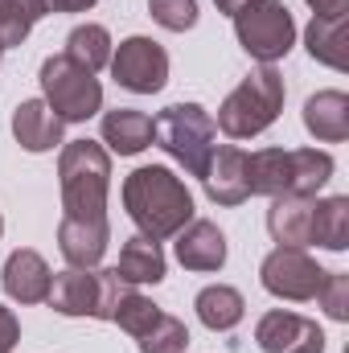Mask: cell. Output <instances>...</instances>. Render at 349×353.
<instances>
[{"instance_id": "cell-11", "label": "cell", "mask_w": 349, "mask_h": 353, "mask_svg": "<svg viewBox=\"0 0 349 353\" xmlns=\"http://www.w3.org/2000/svg\"><path fill=\"white\" fill-rule=\"evenodd\" d=\"M206 197L214 205H243L251 197V185H247V152L235 148V144H214L210 161H206Z\"/></svg>"}, {"instance_id": "cell-28", "label": "cell", "mask_w": 349, "mask_h": 353, "mask_svg": "<svg viewBox=\"0 0 349 353\" xmlns=\"http://www.w3.org/2000/svg\"><path fill=\"white\" fill-rule=\"evenodd\" d=\"M148 12L169 33H185L197 25V0H148Z\"/></svg>"}, {"instance_id": "cell-26", "label": "cell", "mask_w": 349, "mask_h": 353, "mask_svg": "<svg viewBox=\"0 0 349 353\" xmlns=\"http://www.w3.org/2000/svg\"><path fill=\"white\" fill-rule=\"evenodd\" d=\"M136 341H140V353H185L189 329H185V321L161 312V316L152 321V329H148L144 337H136Z\"/></svg>"}, {"instance_id": "cell-36", "label": "cell", "mask_w": 349, "mask_h": 353, "mask_svg": "<svg viewBox=\"0 0 349 353\" xmlns=\"http://www.w3.org/2000/svg\"><path fill=\"white\" fill-rule=\"evenodd\" d=\"M0 58H4V50H0Z\"/></svg>"}, {"instance_id": "cell-32", "label": "cell", "mask_w": 349, "mask_h": 353, "mask_svg": "<svg viewBox=\"0 0 349 353\" xmlns=\"http://www.w3.org/2000/svg\"><path fill=\"white\" fill-rule=\"evenodd\" d=\"M312 17H349V0H304Z\"/></svg>"}, {"instance_id": "cell-10", "label": "cell", "mask_w": 349, "mask_h": 353, "mask_svg": "<svg viewBox=\"0 0 349 353\" xmlns=\"http://www.w3.org/2000/svg\"><path fill=\"white\" fill-rule=\"evenodd\" d=\"M255 341L263 353H325L321 325L300 312H283V308L263 312L255 325Z\"/></svg>"}, {"instance_id": "cell-29", "label": "cell", "mask_w": 349, "mask_h": 353, "mask_svg": "<svg viewBox=\"0 0 349 353\" xmlns=\"http://www.w3.org/2000/svg\"><path fill=\"white\" fill-rule=\"evenodd\" d=\"M317 300H321L329 321H349V275L346 271H325V279L317 288Z\"/></svg>"}, {"instance_id": "cell-19", "label": "cell", "mask_w": 349, "mask_h": 353, "mask_svg": "<svg viewBox=\"0 0 349 353\" xmlns=\"http://www.w3.org/2000/svg\"><path fill=\"white\" fill-rule=\"evenodd\" d=\"M99 132H103V144L111 152H119V157H136V152H144L152 144V119L144 111H136V107L107 111L103 123H99Z\"/></svg>"}, {"instance_id": "cell-14", "label": "cell", "mask_w": 349, "mask_h": 353, "mask_svg": "<svg viewBox=\"0 0 349 353\" xmlns=\"http://www.w3.org/2000/svg\"><path fill=\"white\" fill-rule=\"evenodd\" d=\"M177 263L185 271H222L226 267V234L214 222L193 218L177 234Z\"/></svg>"}, {"instance_id": "cell-5", "label": "cell", "mask_w": 349, "mask_h": 353, "mask_svg": "<svg viewBox=\"0 0 349 353\" xmlns=\"http://www.w3.org/2000/svg\"><path fill=\"white\" fill-rule=\"evenodd\" d=\"M152 140H157V148H165L189 176H201L210 152H214L218 128H214V115H210L201 103H169V107L152 119Z\"/></svg>"}, {"instance_id": "cell-24", "label": "cell", "mask_w": 349, "mask_h": 353, "mask_svg": "<svg viewBox=\"0 0 349 353\" xmlns=\"http://www.w3.org/2000/svg\"><path fill=\"white\" fill-rule=\"evenodd\" d=\"M66 58L90 74H99L111 62V33L103 25H74L66 33Z\"/></svg>"}, {"instance_id": "cell-12", "label": "cell", "mask_w": 349, "mask_h": 353, "mask_svg": "<svg viewBox=\"0 0 349 353\" xmlns=\"http://www.w3.org/2000/svg\"><path fill=\"white\" fill-rule=\"evenodd\" d=\"M111 243L107 218H66L58 222V251L70 267H99Z\"/></svg>"}, {"instance_id": "cell-18", "label": "cell", "mask_w": 349, "mask_h": 353, "mask_svg": "<svg viewBox=\"0 0 349 353\" xmlns=\"http://www.w3.org/2000/svg\"><path fill=\"white\" fill-rule=\"evenodd\" d=\"M267 230L279 247H308L312 243V197H271Z\"/></svg>"}, {"instance_id": "cell-9", "label": "cell", "mask_w": 349, "mask_h": 353, "mask_svg": "<svg viewBox=\"0 0 349 353\" xmlns=\"http://www.w3.org/2000/svg\"><path fill=\"white\" fill-rule=\"evenodd\" d=\"M107 66H111V79L123 90H132V94H157L169 83V54H165V46L152 41V37H140V33L119 41V50L111 54Z\"/></svg>"}, {"instance_id": "cell-1", "label": "cell", "mask_w": 349, "mask_h": 353, "mask_svg": "<svg viewBox=\"0 0 349 353\" xmlns=\"http://www.w3.org/2000/svg\"><path fill=\"white\" fill-rule=\"evenodd\" d=\"M123 210L144 239L161 243V239H177L193 222V193L173 169L144 165L123 176Z\"/></svg>"}, {"instance_id": "cell-20", "label": "cell", "mask_w": 349, "mask_h": 353, "mask_svg": "<svg viewBox=\"0 0 349 353\" xmlns=\"http://www.w3.org/2000/svg\"><path fill=\"white\" fill-rule=\"evenodd\" d=\"M304 46L308 54L329 66V70H346L349 66V17H312L304 29Z\"/></svg>"}, {"instance_id": "cell-33", "label": "cell", "mask_w": 349, "mask_h": 353, "mask_svg": "<svg viewBox=\"0 0 349 353\" xmlns=\"http://www.w3.org/2000/svg\"><path fill=\"white\" fill-rule=\"evenodd\" d=\"M94 4H99V0H46L50 12H87Z\"/></svg>"}, {"instance_id": "cell-4", "label": "cell", "mask_w": 349, "mask_h": 353, "mask_svg": "<svg viewBox=\"0 0 349 353\" xmlns=\"http://www.w3.org/2000/svg\"><path fill=\"white\" fill-rule=\"evenodd\" d=\"M283 99H288L283 74H279L275 66H255L239 87L222 99L214 128H222L230 140H251V136L267 132V128L279 119Z\"/></svg>"}, {"instance_id": "cell-16", "label": "cell", "mask_w": 349, "mask_h": 353, "mask_svg": "<svg viewBox=\"0 0 349 353\" xmlns=\"http://www.w3.org/2000/svg\"><path fill=\"white\" fill-rule=\"evenodd\" d=\"M62 128L66 123L50 111L46 99H25L12 111V136H17V144L25 152H50V148H58L62 144Z\"/></svg>"}, {"instance_id": "cell-34", "label": "cell", "mask_w": 349, "mask_h": 353, "mask_svg": "<svg viewBox=\"0 0 349 353\" xmlns=\"http://www.w3.org/2000/svg\"><path fill=\"white\" fill-rule=\"evenodd\" d=\"M214 4H218V12H226V17H235V12H239V8H243L247 0H214Z\"/></svg>"}, {"instance_id": "cell-27", "label": "cell", "mask_w": 349, "mask_h": 353, "mask_svg": "<svg viewBox=\"0 0 349 353\" xmlns=\"http://www.w3.org/2000/svg\"><path fill=\"white\" fill-rule=\"evenodd\" d=\"M157 316H161V308H157V304H152L148 296H140V292L132 288V292L123 296V304L115 308L111 325H119V329H123L128 337H144V333L152 329V321H157Z\"/></svg>"}, {"instance_id": "cell-8", "label": "cell", "mask_w": 349, "mask_h": 353, "mask_svg": "<svg viewBox=\"0 0 349 353\" xmlns=\"http://www.w3.org/2000/svg\"><path fill=\"white\" fill-rule=\"evenodd\" d=\"M325 279V267L317 263L304 247H275L259 267V283L263 292H271L275 300H317V288Z\"/></svg>"}, {"instance_id": "cell-3", "label": "cell", "mask_w": 349, "mask_h": 353, "mask_svg": "<svg viewBox=\"0 0 349 353\" xmlns=\"http://www.w3.org/2000/svg\"><path fill=\"white\" fill-rule=\"evenodd\" d=\"M58 185L66 218H107L111 152L99 140H70L58 157Z\"/></svg>"}, {"instance_id": "cell-15", "label": "cell", "mask_w": 349, "mask_h": 353, "mask_svg": "<svg viewBox=\"0 0 349 353\" xmlns=\"http://www.w3.org/2000/svg\"><path fill=\"white\" fill-rule=\"evenodd\" d=\"M94 300H99V271L94 267H66L50 279L46 304L58 316H94Z\"/></svg>"}, {"instance_id": "cell-2", "label": "cell", "mask_w": 349, "mask_h": 353, "mask_svg": "<svg viewBox=\"0 0 349 353\" xmlns=\"http://www.w3.org/2000/svg\"><path fill=\"white\" fill-rule=\"evenodd\" d=\"M333 157L321 148H259L247 157V185L263 197H317L333 181Z\"/></svg>"}, {"instance_id": "cell-21", "label": "cell", "mask_w": 349, "mask_h": 353, "mask_svg": "<svg viewBox=\"0 0 349 353\" xmlns=\"http://www.w3.org/2000/svg\"><path fill=\"white\" fill-rule=\"evenodd\" d=\"M193 308H197V321H201L210 333H230V329L243 321L247 300H243V292L230 288V283H210V288L197 292Z\"/></svg>"}, {"instance_id": "cell-7", "label": "cell", "mask_w": 349, "mask_h": 353, "mask_svg": "<svg viewBox=\"0 0 349 353\" xmlns=\"http://www.w3.org/2000/svg\"><path fill=\"white\" fill-rule=\"evenodd\" d=\"M235 37L251 58H259L263 66H275L296 46V21L279 0H247L235 12Z\"/></svg>"}, {"instance_id": "cell-31", "label": "cell", "mask_w": 349, "mask_h": 353, "mask_svg": "<svg viewBox=\"0 0 349 353\" xmlns=\"http://www.w3.org/2000/svg\"><path fill=\"white\" fill-rule=\"evenodd\" d=\"M21 341V321L12 316V308L0 304V353H12Z\"/></svg>"}, {"instance_id": "cell-22", "label": "cell", "mask_w": 349, "mask_h": 353, "mask_svg": "<svg viewBox=\"0 0 349 353\" xmlns=\"http://www.w3.org/2000/svg\"><path fill=\"white\" fill-rule=\"evenodd\" d=\"M119 279H128L132 288L136 283H161L165 279V251H161V243L157 239H144V234H132L128 243H123V251H119Z\"/></svg>"}, {"instance_id": "cell-17", "label": "cell", "mask_w": 349, "mask_h": 353, "mask_svg": "<svg viewBox=\"0 0 349 353\" xmlns=\"http://www.w3.org/2000/svg\"><path fill=\"white\" fill-rule=\"evenodd\" d=\"M304 128L321 144H341V140H349V94L346 90H317L304 103Z\"/></svg>"}, {"instance_id": "cell-30", "label": "cell", "mask_w": 349, "mask_h": 353, "mask_svg": "<svg viewBox=\"0 0 349 353\" xmlns=\"http://www.w3.org/2000/svg\"><path fill=\"white\" fill-rule=\"evenodd\" d=\"M132 292V283L128 279H119V271L115 267H103L99 271V300H94V321H111L115 316V308L123 304V296Z\"/></svg>"}, {"instance_id": "cell-35", "label": "cell", "mask_w": 349, "mask_h": 353, "mask_svg": "<svg viewBox=\"0 0 349 353\" xmlns=\"http://www.w3.org/2000/svg\"><path fill=\"white\" fill-rule=\"evenodd\" d=\"M0 234H4V218H0Z\"/></svg>"}, {"instance_id": "cell-25", "label": "cell", "mask_w": 349, "mask_h": 353, "mask_svg": "<svg viewBox=\"0 0 349 353\" xmlns=\"http://www.w3.org/2000/svg\"><path fill=\"white\" fill-rule=\"evenodd\" d=\"M46 12V0H0V50L21 46Z\"/></svg>"}, {"instance_id": "cell-6", "label": "cell", "mask_w": 349, "mask_h": 353, "mask_svg": "<svg viewBox=\"0 0 349 353\" xmlns=\"http://www.w3.org/2000/svg\"><path fill=\"white\" fill-rule=\"evenodd\" d=\"M41 94L50 103V111L62 119V123H87L94 111H103V83L74 66L66 54H54L41 62Z\"/></svg>"}, {"instance_id": "cell-13", "label": "cell", "mask_w": 349, "mask_h": 353, "mask_svg": "<svg viewBox=\"0 0 349 353\" xmlns=\"http://www.w3.org/2000/svg\"><path fill=\"white\" fill-rule=\"evenodd\" d=\"M50 279H54L50 263L37 251H29V247L12 251L4 259V271H0V283L8 292V300H17V304H41L50 296Z\"/></svg>"}, {"instance_id": "cell-23", "label": "cell", "mask_w": 349, "mask_h": 353, "mask_svg": "<svg viewBox=\"0 0 349 353\" xmlns=\"http://www.w3.org/2000/svg\"><path fill=\"white\" fill-rule=\"evenodd\" d=\"M312 243L325 251H346L349 247V197L312 201Z\"/></svg>"}]
</instances>
